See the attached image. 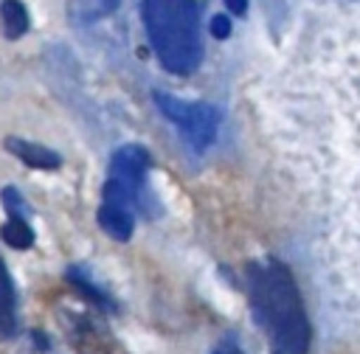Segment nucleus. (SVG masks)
Masks as SVG:
<instances>
[{"label":"nucleus","instance_id":"nucleus-1","mask_svg":"<svg viewBox=\"0 0 360 354\" xmlns=\"http://www.w3.org/2000/svg\"><path fill=\"white\" fill-rule=\"evenodd\" d=\"M250 301L259 323L270 337L273 354H307L309 346V323L304 315V303L290 270L278 261L250 264Z\"/></svg>","mask_w":360,"mask_h":354},{"label":"nucleus","instance_id":"nucleus-2","mask_svg":"<svg viewBox=\"0 0 360 354\" xmlns=\"http://www.w3.org/2000/svg\"><path fill=\"white\" fill-rule=\"evenodd\" d=\"M141 17L160 65L172 73H194L202 59L200 14L194 0H141Z\"/></svg>","mask_w":360,"mask_h":354},{"label":"nucleus","instance_id":"nucleus-3","mask_svg":"<svg viewBox=\"0 0 360 354\" xmlns=\"http://www.w3.org/2000/svg\"><path fill=\"white\" fill-rule=\"evenodd\" d=\"M155 104L158 110L177 126V132L183 135V140L188 146H194L197 152L208 149L211 140L217 138V124H219V112L211 104H191V101H180L177 96H169L163 90H155Z\"/></svg>","mask_w":360,"mask_h":354},{"label":"nucleus","instance_id":"nucleus-4","mask_svg":"<svg viewBox=\"0 0 360 354\" xmlns=\"http://www.w3.org/2000/svg\"><path fill=\"white\" fill-rule=\"evenodd\" d=\"M146 169H149V155L135 143L121 146L110 160V180H115L132 197L135 208H146V185H143Z\"/></svg>","mask_w":360,"mask_h":354},{"label":"nucleus","instance_id":"nucleus-5","mask_svg":"<svg viewBox=\"0 0 360 354\" xmlns=\"http://www.w3.org/2000/svg\"><path fill=\"white\" fill-rule=\"evenodd\" d=\"M6 149L14 152V155H17L25 166H31V169H45V171H51V169H56V166L62 163V157H59L56 152H51L48 146L31 143V140H22V138H8V140H6Z\"/></svg>","mask_w":360,"mask_h":354},{"label":"nucleus","instance_id":"nucleus-6","mask_svg":"<svg viewBox=\"0 0 360 354\" xmlns=\"http://www.w3.org/2000/svg\"><path fill=\"white\" fill-rule=\"evenodd\" d=\"M98 225L104 228L107 236L127 242L132 236V208L129 205H115V202H104L98 208Z\"/></svg>","mask_w":360,"mask_h":354},{"label":"nucleus","instance_id":"nucleus-7","mask_svg":"<svg viewBox=\"0 0 360 354\" xmlns=\"http://www.w3.org/2000/svg\"><path fill=\"white\" fill-rule=\"evenodd\" d=\"M17 329V312H14V287L8 278L6 264L0 261V340H8Z\"/></svg>","mask_w":360,"mask_h":354},{"label":"nucleus","instance_id":"nucleus-8","mask_svg":"<svg viewBox=\"0 0 360 354\" xmlns=\"http://www.w3.org/2000/svg\"><path fill=\"white\" fill-rule=\"evenodd\" d=\"M0 20H3V28H6V37H11V39H17L28 31V11L20 0H3Z\"/></svg>","mask_w":360,"mask_h":354},{"label":"nucleus","instance_id":"nucleus-9","mask_svg":"<svg viewBox=\"0 0 360 354\" xmlns=\"http://www.w3.org/2000/svg\"><path fill=\"white\" fill-rule=\"evenodd\" d=\"M3 239H6V244H11V247H17V250H25V247H31V242H34V233H31V228H28V222L22 219V216H11L6 225H3Z\"/></svg>","mask_w":360,"mask_h":354},{"label":"nucleus","instance_id":"nucleus-10","mask_svg":"<svg viewBox=\"0 0 360 354\" xmlns=\"http://www.w3.org/2000/svg\"><path fill=\"white\" fill-rule=\"evenodd\" d=\"M118 6V0H82V20H93L101 14H110Z\"/></svg>","mask_w":360,"mask_h":354},{"label":"nucleus","instance_id":"nucleus-11","mask_svg":"<svg viewBox=\"0 0 360 354\" xmlns=\"http://www.w3.org/2000/svg\"><path fill=\"white\" fill-rule=\"evenodd\" d=\"M3 205L8 208V214L11 216H28V205L20 199V194H17V188H3Z\"/></svg>","mask_w":360,"mask_h":354},{"label":"nucleus","instance_id":"nucleus-12","mask_svg":"<svg viewBox=\"0 0 360 354\" xmlns=\"http://www.w3.org/2000/svg\"><path fill=\"white\" fill-rule=\"evenodd\" d=\"M211 34H214L217 39H225V37L231 34V20H228L225 14H217V17L211 20Z\"/></svg>","mask_w":360,"mask_h":354},{"label":"nucleus","instance_id":"nucleus-13","mask_svg":"<svg viewBox=\"0 0 360 354\" xmlns=\"http://www.w3.org/2000/svg\"><path fill=\"white\" fill-rule=\"evenodd\" d=\"M225 8L233 14H245L248 11V0H225Z\"/></svg>","mask_w":360,"mask_h":354},{"label":"nucleus","instance_id":"nucleus-14","mask_svg":"<svg viewBox=\"0 0 360 354\" xmlns=\"http://www.w3.org/2000/svg\"><path fill=\"white\" fill-rule=\"evenodd\" d=\"M214 354H242V351H239L236 346H222V348H217Z\"/></svg>","mask_w":360,"mask_h":354}]
</instances>
